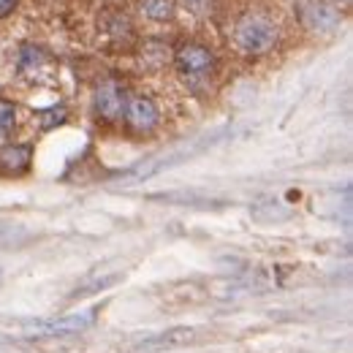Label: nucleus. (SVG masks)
Wrapping results in <instances>:
<instances>
[{"mask_svg":"<svg viewBox=\"0 0 353 353\" xmlns=\"http://www.w3.org/2000/svg\"><path fill=\"white\" fill-rule=\"evenodd\" d=\"M98 318V310H82V312H71V315H60V318H41V321H28L22 323V332L28 337L36 340H49V337H68V334H79L90 329Z\"/></svg>","mask_w":353,"mask_h":353,"instance_id":"obj_1","label":"nucleus"},{"mask_svg":"<svg viewBox=\"0 0 353 353\" xmlns=\"http://www.w3.org/2000/svg\"><path fill=\"white\" fill-rule=\"evenodd\" d=\"M234 44L245 54H264L277 44V25L266 17H245L234 28Z\"/></svg>","mask_w":353,"mask_h":353,"instance_id":"obj_2","label":"nucleus"},{"mask_svg":"<svg viewBox=\"0 0 353 353\" xmlns=\"http://www.w3.org/2000/svg\"><path fill=\"white\" fill-rule=\"evenodd\" d=\"M176 71L185 79H207L215 71V57L207 46L201 44H185L174 57Z\"/></svg>","mask_w":353,"mask_h":353,"instance_id":"obj_3","label":"nucleus"},{"mask_svg":"<svg viewBox=\"0 0 353 353\" xmlns=\"http://www.w3.org/2000/svg\"><path fill=\"white\" fill-rule=\"evenodd\" d=\"M302 22H305V28L315 30V33H334L340 28L343 17L334 6H329L323 0H307L302 6Z\"/></svg>","mask_w":353,"mask_h":353,"instance_id":"obj_4","label":"nucleus"},{"mask_svg":"<svg viewBox=\"0 0 353 353\" xmlns=\"http://www.w3.org/2000/svg\"><path fill=\"white\" fill-rule=\"evenodd\" d=\"M128 106V90L117 82H103L95 90V112L103 120H120Z\"/></svg>","mask_w":353,"mask_h":353,"instance_id":"obj_5","label":"nucleus"},{"mask_svg":"<svg viewBox=\"0 0 353 353\" xmlns=\"http://www.w3.org/2000/svg\"><path fill=\"white\" fill-rule=\"evenodd\" d=\"M199 340V329L193 326H176V329H166V332H158L152 337H144L136 351H172V348H185L190 343Z\"/></svg>","mask_w":353,"mask_h":353,"instance_id":"obj_6","label":"nucleus"},{"mask_svg":"<svg viewBox=\"0 0 353 353\" xmlns=\"http://www.w3.org/2000/svg\"><path fill=\"white\" fill-rule=\"evenodd\" d=\"M123 117L128 120V125L133 131H152L158 125V120H161V112H158L152 98L139 95V98H128V106H125Z\"/></svg>","mask_w":353,"mask_h":353,"instance_id":"obj_7","label":"nucleus"},{"mask_svg":"<svg viewBox=\"0 0 353 353\" xmlns=\"http://www.w3.org/2000/svg\"><path fill=\"white\" fill-rule=\"evenodd\" d=\"M0 163L8 169V172H22L28 169L30 163V147H6L0 152Z\"/></svg>","mask_w":353,"mask_h":353,"instance_id":"obj_8","label":"nucleus"},{"mask_svg":"<svg viewBox=\"0 0 353 353\" xmlns=\"http://www.w3.org/2000/svg\"><path fill=\"white\" fill-rule=\"evenodd\" d=\"M141 11L155 22H166L174 17V0H141Z\"/></svg>","mask_w":353,"mask_h":353,"instance_id":"obj_9","label":"nucleus"},{"mask_svg":"<svg viewBox=\"0 0 353 353\" xmlns=\"http://www.w3.org/2000/svg\"><path fill=\"white\" fill-rule=\"evenodd\" d=\"M120 277H123V274H106V277H101V280H92V283H88V285H82L79 291H74V294H71V299H85V296H92V294H98V291H103V288L114 285Z\"/></svg>","mask_w":353,"mask_h":353,"instance_id":"obj_10","label":"nucleus"},{"mask_svg":"<svg viewBox=\"0 0 353 353\" xmlns=\"http://www.w3.org/2000/svg\"><path fill=\"white\" fill-rule=\"evenodd\" d=\"M44 60H46V54L39 46H25L22 54H19V68H22L25 74H30V71H36Z\"/></svg>","mask_w":353,"mask_h":353,"instance_id":"obj_11","label":"nucleus"},{"mask_svg":"<svg viewBox=\"0 0 353 353\" xmlns=\"http://www.w3.org/2000/svg\"><path fill=\"white\" fill-rule=\"evenodd\" d=\"M14 120H17V109H14V103H6V101H0V131L8 133L14 128Z\"/></svg>","mask_w":353,"mask_h":353,"instance_id":"obj_12","label":"nucleus"},{"mask_svg":"<svg viewBox=\"0 0 353 353\" xmlns=\"http://www.w3.org/2000/svg\"><path fill=\"white\" fill-rule=\"evenodd\" d=\"M210 3L212 0H179V6L185 11H190V14H207L210 11Z\"/></svg>","mask_w":353,"mask_h":353,"instance_id":"obj_13","label":"nucleus"},{"mask_svg":"<svg viewBox=\"0 0 353 353\" xmlns=\"http://www.w3.org/2000/svg\"><path fill=\"white\" fill-rule=\"evenodd\" d=\"M14 6H17V0H0V17L11 14V11H14Z\"/></svg>","mask_w":353,"mask_h":353,"instance_id":"obj_14","label":"nucleus"},{"mask_svg":"<svg viewBox=\"0 0 353 353\" xmlns=\"http://www.w3.org/2000/svg\"><path fill=\"white\" fill-rule=\"evenodd\" d=\"M337 3H345V0H337Z\"/></svg>","mask_w":353,"mask_h":353,"instance_id":"obj_15","label":"nucleus"}]
</instances>
